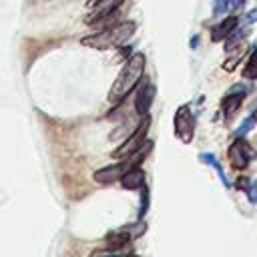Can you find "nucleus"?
<instances>
[{
	"mask_svg": "<svg viewBox=\"0 0 257 257\" xmlns=\"http://www.w3.org/2000/svg\"><path fill=\"white\" fill-rule=\"evenodd\" d=\"M137 32V22L135 20H122L112 26H106L94 34H88L80 40L82 46L94 48V50H112L124 46Z\"/></svg>",
	"mask_w": 257,
	"mask_h": 257,
	"instance_id": "obj_2",
	"label": "nucleus"
},
{
	"mask_svg": "<svg viewBox=\"0 0 257 257\" xmlns=\"http://www.w3.org/2000/svg\"><path fill=\"white\" fill-rule=\"evenodd\" d=\"M247 90H249L247 86H243V84H235V86H231V90L225 94V98H223V116H225L227 120L241 108Z\"/></svg>",
	"mask_w": 257,
	"mask_h": 257,
	"instance_id": "obj_7",
	"label": "nucleus"
},
{
	"mask_svg": "<svg viewBox=\"0 0 257 257\" xmlns=\"http://www.w3.org/2000/svg\"><path fill=\"white\" fill-rule=\"evenodd\" d=\"M245 193H247V197H249V201H251L253 205H257V181H251Z\"/></svg>",
	"mask_w": 257,
	"mask_h": 257,
	"instance_id": "obj_22",
	"label": "nucleus"
},
{
	"mask_svg": "<svg viewBox=\"0 0 257 257\" xmlns=\"http://www.w3.org/2000/svg\"><path fill=\"white\" fill-rule=\"evenodd\" d=\"M131 257H139V255H135V253H133V255H131Z\"/></svg>",
	"mask_w": 257,
	"mask_h": 257,
	"instance_id": "obj_27",
	"label": "nucleus"
},
{
	"mask_svg": "<svg viewBox=\"0 0 257 257\" xmlns=\"http://www.w3.org/2000/svg\"><path fill=\"white\" fill-rule=\"evenodd\" d=\"M241 58H243V52H241V48H239V52H237L231 60H227V62L223 64V68H225L227 72H233V70L237 68V64H239V60H241Z\"/></svg>",
	"mask_w": 257,
	"mask_h": 257,
	"instance_id": "obj_21",
	"label": "nucleus"
},
{
	"mask_svg": "<svg viewBox=\"0 0 257 257\" xmlns=\"http://www.w3.org/2000/svg\"><path fill=\"white\" fill-rule=\"evenodd\" d=\"M104 241H106V247H122V245H128L133 241V237L124 229H116V231L108 233L104 237Z\"/></svg>",
	"mask_w": 257,
	"mask_h": 257,
	"instance_id": "obj_14",
	"label": "nucleus"
},
{
	"mask_svg": "<svg viewBox=\"0 0 257 257\" xmlns=\"http://www.w3.org/2000/svg\"><path fill=\"white\" fill-rule=\"evenodd\" d=\"M227 155H229V161L235 169H247L249 163L257 159V151L245 141V137H235Z\"/></svg>",
	"mask_w": 257,
	"mask_h": 257,
	"instance_id": "obj_5",
	"label": "nucleus"
},
{
	"mask_svg": "<svg viewBox=\"0 0 257 257\" xmlns=\"http://www.w3.org/2000/svg\"><path fill=\"white\" fill-rule=\"evenodd\" d=\"M231 10V0H215L213 2V16H225Z\"/></svg>",
	"mask_w": 257,
	"mask_h": 257,
	"instance_id": "obj_18",
	"label": "nucleus"
},
{
	"mask_svg": "<svg viewBox=\"0 0 257 257\" xmlns=\"http://www.w3.org/2000/svg\"><path fill=\"white\" fill-rule=\"evenodd\" d=\"M247 4V0H231V6L233 8H243Z\"/></svg>",
	"mask_w": 257,
	"mask_h": 257,
	"instance_id": "obj_24",
	"label": "nucleus"
},
{
	"mask_svg": "<svg viewBox=\"0 0 257 257\" xmlns=\"http://www.w3.org/2000/svg\"><path fill=\"white\" fill-rule=\"evenodd\" d=\"M253 124H255V114L247 116V118L239 124V128L235 131V137H247V135H249V131L253 128Z\"/></svg>",
	"mask_w": 257,
	"mask_h": 257,
	"instance_id": "obj_17",
	"label": "nucleus"
},
{
	"mask_svg": "<svg viewBox=\"0 0 257 257\" xmlns=\"http://www.w3.org/2000/svg\"><path fill=\"white\" fill-rule=\"evenodd\" d=\"M249 36V28H243V26H237L227 38H225V52H233V50H239L243 44H245V38Z\"/></svg>",
	"mask_w": 257,
	"mask_h": 257,
	"instance_id": "obj_12",
	"label": "nucleus"
},
{
	"mask_svg": "<svg viewBox=\"0 0 257 257\" xmlns=\"http://www.w3.org/2000/svg\"><path fill=\"white\" fill-rule=\"evenodd\" d=\"M249 183H251V181H249L247 177H239V179H237V187H239V189H243V191H247Z\"/></svg>",
	"mask_w": 257,
	"mask_h": 257,
	"instance_id": "obj_23",
	"label": "nucleus"
},
{
	"mask_svg": "<svg viewBox=\"0 0 257 257\" xmlns=\"http://www.w3.org/2000/svg\"><path fill=\"white\" fill-rule=\"evenodd\" d=\"M199 159H201L205 165H211V167L217 171V175H219V181H221L225 187H229V181H227V177H225V171H223V167H221L219 159H217L213 153H201V155H199Z\"/></svg>",
	"mask_w": 257,
	"mask_h": 257,
	"instance_id": "obj_15",
	"label": "nucleus"
},
{
	"mask_svg": "<svg viewBox=\"0 0 257 257\" xmlns=\"http://www.w3.org/2000/svg\"><path fill=\"white\" fill-rule=\"evenodd\" d=\"M257 22V8H251L249 12H245L241 18H239V26H243V28H249L251 24H255Z\"/></svg>",
	"mask_w": 257,
	"mask_h": 257,
	"instance_id": "obj_19",
	"label": "nucleus"
},
{
	"mask_svg": "<svg viewBox=\"0 0 257 257\" xmlns=\"http://www.w3.org/2000/svg\"><path fill=\"white\" fill-rule=\"evenodd\" d=\"M173 124H175V135L179 137L181 143H185V145L193 143V137H195V116H193L189 104H183V106L177 108Z\"/></svg>",
	"mask_w": 257,
	"mask_h": 257,
	"instance_id": "obj_4",
	"label": "nucleus"
},
{
	"mask_svg": "<svg viewBox=\"0 0 257 257\" xmlns=\"http://www.w3.org/2000/svg\"><path fill=\"white\" fill-rule=\"evenodd\" d=\"M155 94H157L155 84H153V82H149L147 78H145V80H141V86H139L137 96H135V112H137L139 116L149 114L151 104H153V100H155Z\"/></svg>",
	"mask_w": 257,
	"mask_h": 257,
	"instance_id": "obj_6",
	"label": "nucleus"
},
{
	"mask_svg": "<svg viewBox=\"0 0 257 257\" xmlns=\"http://www.w3.org/2000/svg\"><path fill=\"white\" fill-rule=\"evenodd\" d=\"M145 181H147V173H145L141 167L128 169V171L122 175V179H120L122 187L128 189V191H139L141 187H145Z\"/></svg>",
	"mask_w": 257,
	"mask_h": 257,
	"instance_id": "obj_11",
	"label": "nucleus"
},
{
	"mask_svg": "<svg viewBox=\"0 0 257 257\" xmlns=\"http://www.w3.org/2000/svg\"><path fill=\"white\" fill-rule=\"evenodd\" d=\"M131 245H122V247H104V249H96L90 253V257H131Z\"/></svg>",
	"mask_w": 257,
	"mask_h": 257,
	"instance_id": "obj_13",
	"label": "nucleus"
},
{
	"mask_svg": "<svg viewBox=\"0 0 257 257\" xmlns=\"http://www.w3.org/2000/svg\"><path fill=\"white\" fill-rule=\"evenodd\" d=\"M139 191H141V209H139V219H143V217H145V213L149 211V189H147V185H145V187H141Z\"/></svg>",
	"mask_w": 257,
	"mask_h": 257,
	"instance_id": "obj_20",
	"label": "nucleus"
},
{
	"mask_svg": "<svg viewBox=\"0 0 257 257\" xmlns=\"http://www.w3.org/2000/svg\"><path fill=\"white\" fill-rule=\"evenodd\" d=\"M128 171V163L122 161V163H116V165H108V167H102L94 173V181L96 183H102V185H110V183H116L122 179V175Z\"/></svg>",
	"mask_w": 257,
	"mask_h": 257,
	"instance_id": "obj_8",
	"label": "nucleus"
},
{
	"mask_svg": "<svg viewBox=\"0 0 257 257\" xmlns=\"http://www.w3.org/2000/svg\"><path fill=\"white\" fill-rule=\"evenodd\" d=\"M241 76L247 78V80H257V46L251 50V54L247 58V64L241 70Z\"/></svg>",
	"mask_w": 257,
	"mask_h": 257,
	"instance_id": "obj_16",
	"label": "nucleus"
},
{
	"mask_svg": "<svg viewBox=\"0 0 257 257\" xmlns=\"http://www.w3.org/2000/svg\"><path fill=\"white\" fill-rule=\"evenodd\" d=\"M94 2H98V0H86V6H92Z\"/></svg>",
	"mask_w": 257,
	"mask_h": 257,
	"instance_id": "obj_26",
	"label": "nucleus"
},
{
	"mask_svg": "<svg viewBox=\"0 0 257 257\" xmlns=\"http://www.w3.org/2000/svg\"><path fill=\"white\" fill-rule=\"evenodd\" d=\"M145 66H147V58L143 52H135L126 58V62L122 64L118 76L114 78L110 90H108V102L112 104H120L143 80L145 74Z\"/></svg>",
	"mask_w": 257,
	"mask_h": 257,
	"instance_id": "obj_1",
	"label": "nucleus"
},
{
	"mask_svg": "<svg viewBox=\"0 0 257 257\" xmlns=\"http://www.w3.org/2000/svg\"><path fill=\"white\" fill-rule=\"evenodd\" d=\"M189 44H191V48H197V44H199V34H195V36L191 38V42H189Z\"/></svg>",
	"mask_w": 257,
	"mask_h": 257,
	"instance_id": "obj_25",
	"label": "nucleus"
},
{
	"mask_svg": "<svg viewBox=\"0 0 257 257\" xmlns=\"http://www.w3.org/2000/svg\"><path fill=\"white\" fill-rule=\"evenodd\" d=\"M149 128H151V116L145 114V116H141L137 128H135V131L124 139V143L112 153V157H114V159H124V157H128V155H133L137 149H141V147L147 143V133H149Z\"/></svg>",
	"mask_w": 257,
	"mask_h": 257,
	"instance_id": "obj_3",
	"label": "nucleus"
},
{
	"mask_svg": "<svg viewBox=\"0 0 257 257\" xmlns=\"http://www.w3.org/2000/svg\"><path fill=\"white\" fill-rule=\"evenodd\" d=\"M237 26H239V16H227V18H223L221 22H217V24L211 26V40L213 42L225 40Z\"/></svg>",
	"mask_w": 257,
	"mask_h": 257,
	"instance_id": "obj_10",
	"label": "nucleus"
},
{
	"mask_svg": "<svg viewBox=\"0 0 257 257\" xmlns=\"http://www.w3.org/2000/svg\"><path fill=\"white\" fill-rule=\"evenodd\" d=\"M122 2H124V0H98V2H94V4L90 6V8H92L90 14L86 16V24L92 26V24L98 22L100 18H104V16H108V14H112V12H116Z\"/></svg>",
	"mask_w": 257,
	"mask_h": 257,
	"instance_id": "obj_9",
	"label": "nucleus"
}]
</instances>
